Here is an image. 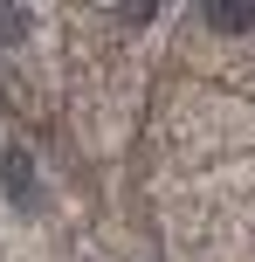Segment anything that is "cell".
I'll list each match as a JSON object with an SVG mask.
<instances>
[{
	"mask_svg": "<svg viewBox=\"0 0 255 262\" xmlns=\"http://www.w3.org/2000/svg\"><path fill=\"white\" fill-rule=\"evenodd\" d=\"M0 193H7L14 207H35V159H28L21 145H0Z\"/></svg>",
	"mask_w": 255,
	"mask_h": 262,
	"instance_id": "1",
	"label": "cell"
},
{
	"mask_svg": "<svg viewBox=\"0 0 255 262\" xmlns=\"http://www.w3.org/2000/svg\"><path fill=\"white\" fill-rule=\"evenodd\" d=\"M28 28H35V21H28L21 7H0V49H21V41H28Z\"/></svg>",
	"mask_w": 255,
	"mask_h": 262,
	"instance_id": "3",
	"label": "cell"
},
{
	"mask_svg": "<svg viewBox=\"0 0 255 262\" xmlns=\"http://www.w3.org/2000/svg\"><path fill=\"white\" fill-rule=\"evenodd\" d=\"M207 28H221V35H248V28H255V0H207Z\"/></svg>",
	"mask_w": 255,
	"mask_h": 262,
	"instance_id": "2",
	"label": "cell"
}]
</instances>
